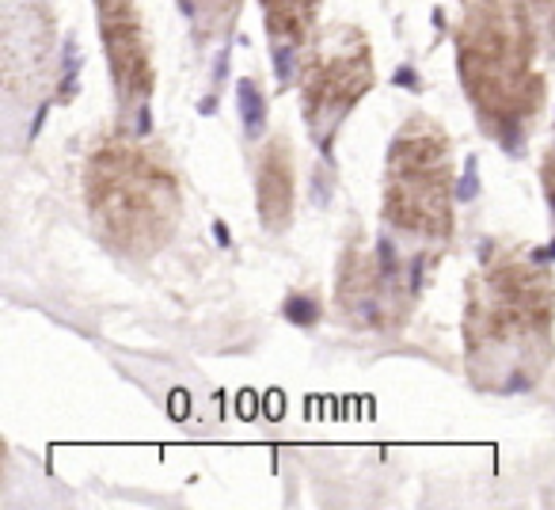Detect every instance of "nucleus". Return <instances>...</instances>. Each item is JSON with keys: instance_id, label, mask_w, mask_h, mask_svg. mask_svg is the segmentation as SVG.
I'll use <instances>...</instances> for the list:
<instances>
[{"instance_id": "f257e3e1", "label": "nucleus", "mask_w": 555, "mask_h": 510, "mask_svg": "<svg viewBox=\"0 0 555 510\" xmlns=\"http://www.w3.org/2000/svg\"><path fill=\"white\" fill-rule=\"evenodd\" d=\"M483 271L472 275L464 302L468 378L483 393H529L552 362L555 282L537 255L483 244Z\"/></svg>"}, {"instance_id": "f03ea898", "label": "nucleus", "mask_w": 555, "mask_h": 510, "mask_svg": "<svg viewBox=\"0 0 555 510\" xmlns=\"http://www.w3.org/2000/svg\"><path fill=\"white\" fill-rule=\"evenodd\" d=\"M456 42V77L483 133L506 153H521L532 115L544 103L537 73V27L521 0H464Z\"/></svg>"}, {"instance_id": "7ed1b4c3", "label": "nucleus", "mask_w": 555, "mask_h": 510, "mask_svg": "<svg viewBox=\"0 0 555 510\" xmlns=\"http://www.w3.org/2000/svg\"><path fill=\"white\" fill-rule=\"evenodd\" d=\"M88 214L115 252L156 255L176 232L183 194L171 168L126 141L95 149L85 171Z\"/></svg>"}, {"instance_id": "20e7f679", "label": "nucleus", "mask_w": 555, "mask_h": 510, "mask_svg": "<svg viewBox=\"0 0 555 510\" xmlns=\"http://www.w3.org/2000/svg\"><path fill=\"white\" fill-rule=\"evenodd\" d=\"M456 179L449 138L430 118H411L388 145L385 221L418 240L446 244L453 232Z\"/></svg>"}, {"instance_id": "39448f33", "label": "nucleus", "mask_w": 555, "mask_h": 510, "mask_svg": "<svg viewBox=\"0 0 555 510\" xmlns=\"http://www.w3.org/2000/svg\"><path fill=\"white\" fill-rule=\"evenodd\" d=\"M373 50L358 27H327L312 39L301 62V111L320 156L335 161L332 145L339 138L350 111L373 92Z\"/></svg>"}, {"instance_id": "423d86ee", "label": "nucleus", "mask_w": 555, "mask_h": 510, "mask_svg": "<svg viewBox=\"0 0 555 510\" xmlns=\"http://www.w3.org/2000/svg\"><path fill=\"white\" fill-rule=\"evenodd\" d=\"M95 16H100L103 54L111 62V80H115L122 118L141 115L153 100L156 73L138 0H95Z\"/></svg>"}, {"instance_id": "0eeeda50", "label": "nucleus", "mask_w": 555, "mask_h": 510, "mask_svg": "<svg viewBox=\"0 0 555 510\" xmlns=\"http://www.w3.org/2000/svg\"><path fill=\"white\" fill-rule=\"evenodd\" d=\"M403 282L380 267L377 255H365L347 247L339 259V305L358 328L385 332L396 324V309H408L400 302Z\"/></svg>"}, {"instance_id": "6e6552de", "label": "nucleus", "mask_w": 555, "mask_h": 510, "mask_svg": "<svg viewBox=\"0 0 555 510\" xmlns=\"http://www.w3.org/2000/svg\"><path fill=\"white\" fill-rule=\"evenodd\" d=\"M262 20L270 35V62H274L278 85L286 88L301 73V62L317 39L320 0H259Z\"/></svg>"}, {"instance_id": "1a4fd4ad", "label": "nucleus", "mask_w": 555, "mask_h": 510, "mask_svg": "<svg viewBox=\"0 0 555 510\" xmlns=\"http://www.w3.org/2000/svg\"><path fill=\"white\" fill-rule=\"evenodd\" d=\"M255 206L267 232H286L294 225L297 209V164L286 138H274L262 145L255 164Z\"/></svg>"}, {"instance_id": "9d476101", "label": "nucleus", "mask_w": 555, "mask_h": 510, "mask_svg": "<svg viewBox=\"0 0 555 510\" xmlns=\"http://www.w3.org/2000/svg\"><path fill=\"white\" fill-rule=\"evenodd\" d=\"M179 12L191 24L194 39H229L240 16V0H179Z\"/></svg>"}, {"instance_id": "9b49d317", "label": "nucleus", "mask_w": 555, "mask_h": 510, "mask_svg": "<svg viewBox=\"0 0 555 510\" xmlns=\"http://www.w3.org/2000/svg\"><path fill=\"white\" fill-rule=\"evenodd\" d=\"M236 103H240V118H244L247 138H262L267 130V100H262L259 85L251 77H244L236 85Z\"/></svg>"}, {"instance_id": "f8f14e48", "label": "nucleus", "mask_w": 555, "mask_h": 510, "mask_svg": "<svg viewBox=\"0 0 555 510\" xmlns=\"http://www.w3.org/2000/svg\"><path fill=\"white\" fill-rule=\"evenodd\" d=\"M529 12L532 27H537L540 47H547L555 54V0H521Z\"/></svg>"}, {"instance_id": "ddd939ff", "label": "nucleus", "mask_w": 555, "mask_h": 510, "mask_svg": "<svg viewBox=\"0 0 555 510\" xmlns=\"http://www.w3.org/2000/svg\"><path fill=\"white\" fill-rule=\"evenodd\" d=\"M282 313H286V320L297 328H317V320L324 317V309H320V302L312 294H289Z\"/></svg>"}, {"instance_id": "4468645a", "label": "nucleus", "mask_w": 555, "mask_h": 510, "mask_svg": "<svg viewBox=\"0 0 555 510\" xmlns=\"http://www.w3.org/2000/svg\"><path fill=\"white\" fill-rule=\"evenodd\" d=\"M479 194V161L468 156L464 161V171L456 176V202H472Z\"/></svg>"}, {"instance_id": "2eb2a0df", "label": "nucleus", "mask_w": 555, "mask_h": 510, "mask_svg": "<svg viewBox=\"0 0 555 510\" xmlns=\"http://www.w3.org/2000/svg\"><path fill=\"white\" fill-rule=\"evenodd\" d=\"M396 85H400V88H411V92H418V88H423V85H418V77H415V69H411V65H403V69H396Z\"/></svg>"}, {"instance_id": "dca6fc26", "label": "nucleus", "mask_w": 555, "mask_h": 510, "mask_svg": "<svg viewBox=\"0 0 555 510\" xmlns=\"http://www.w3.org/2000/svg\"><path fill=\"white\" fill-rule=\"evenodd\" d=\"M214 237H217V244H221V247H232V232H229V225H224L221 217H214Z\"/></svg>"}, {"instance_id": "f3484780", "label": "nucleus", "mask_w": 555, "mask_h": 510, "mask_svg": "<svg viewBox=\"0 0 555 510\" xmlns=\"http://www.w3.org/2000/svg\"><path fill=\"white\" fill-rule=\"evenodd\" d=\"M47 115H50V103H42L39 111H35V126H31V141L39 138V130H42V123H47Z\"/></svg>"}]
</instances>
